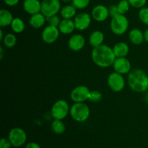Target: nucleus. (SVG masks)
<instances>
[{
  "label": "nucleus",
  "mask_w": 148,
  "mask_h": 148,
  "mask_svg": "<svg viewBox=\"0 0 148 148\" xmlns=\"http://www.w3.org/2000/svg\"><path fill=\"white\" fill-rule=\"evenodd\" d=\"M92 62L99 67L107 68L112 66L116 56L112 48L106 44H102L96 48H93L91 53Z\"/></svg>",
  "instance_id": "nucleus-1"
},
{
  "label": "nucleus",
  "mask_w": 148,
  "mask_h": 148,
  "mask_svg": "<svg viewBox=\"0 0 148 148\" xmlns=\"http://www.w3.org/2000/svg\"><path fill=\"white\" fill-rule=\"evenodd\" d=\"M127 82L130 89L136 92H145L148 90V75L140 68L132 69L128 74Z\"/></svg>",
  "instance_id": "nucleus-2"
},
{
  "label": "nucleus",
  "mask_w": 148,
  "mask_h": 148,
  "mask_svg": "<svg viewBox=\"0 0 148 148\" xmlns=\"http://www.w3.org/2000/svg\"><path fill=\"white\" fill-rule=\"evenodd\" d=\"M69 114L77 122L82 123L86 121L90 115L89 106L84 103H75L70 107Z\"/></svg>",
  "instance_id": "nucleus-3"
},
{
  "label": "nucleus",
  "mask_w": 148,
  "mask_h": 148,
  "mask_svg": "<svg viewBox=\"0 0 148 148\" xmlns=\"http://www.w3.org/2000/svg\"><path fill=\"white\" fill-rule=\"evenodd\" d=\"M111 30L116 36L124 35L129 28V20L125 14H117L111 17Z\"/></svg>",
  "instance_id": "nucleus-4"
},
{
  "label": "nucleus",
  "mask_w": 148,
  "mask_h": 148,
  "mask_svg": "<svg viewBox=\"0 0 148 148\" xmlns=\"http://www.w3.org/2000/svg\"><path fill=\"white\" fill-rule=\"evenodd\" d=\"M70 107L65 100H58L53 104L51 109V114L53 119L63 120L69 114Z\"/></svg>",
  "instance_id": "nucleus-5"
},
{
  "label": "nucleus",
  "mask_w": 148,
  "mask_h": 148,
  "mask_svg": "<svg viewBox=\"0 0 148 148\" xmlns=\"http://www.w3.org/2000/svg\"><path fill=\"white\" fill-rule=\"evenodd\" d=\"M8 139L14 147H20L24 145L27 141V134L23 129L14 127L8 134Z\"/></svg>",
  "instance_id": "nucleus-6"
},
{
  "label": "nucleus",
  "mask_w": 148,
  "mask_h": 148,
  "mask_svg": "<svg viewBox=\"0 0 148 148\" xmlns=\"http://www.w3.org/2000/svg\"><path fill=\"white\" fill-rule=\"evenodd\" d=\"M61 2L59 0H43L41 1L40 12L44 14L46 18L56 15L60 12Z\"/></svg>",
  "instance_id": "nucleus-7"
},
{
  "label": "nucleus",
  "mask_w": 148,
  "mask_h": 148,
  "mask_svg": "<svg viewBox=\"0 0 148 148\" xmlns=\"http://www.w3.org/2000/svg\"><path fill=\"white\" fill-rule=\"evenodd\" d=\"M107 84L111 90L115 92H119L124 90L126 82L123 75L114 72L108 75Z\"/></svg>",
  "instance_id": "nucleus-8"
},
{
  "label": "nucleus",
  "mask_w": 148,
  "mask_h": 148,
  "mask_svg": "<svg viewBox=\"0 0 148 148\" xmlns=\"http://www.w3.org/2000/svg\"><path fill=\"white\" fill-rule=\"evenodd\" d=\"M89 88L85 85H77L75 87L70 93V98L75 103H84L89 100Z\"/></svg>",
  "instance_id": "nucleus-9"
},
{
  "label": "nucleus",
  "mask_w": 148,
  "mask_h": 148,
  "mask_svg": "<svg viewBox=\"0 0 148 148\" xmlns=\"http://www.w3.org/2000/svg\"><path fill=\"white\" fill-rule=\"evenodd\" d=\"M60 33L59 27L48 25L42 31L41 38L44 43L47 44H51L58 40Z\"/></svg>",
  "instance_id": "nucleus-10"
},
{
  "label": "nucleus",
  "mask_w": 148,
  "mask_h": 148,
  "mask_svg": "<svg viewBox=\"0 0 148 148\" xmlns=\"http://www.w3.org/2000/svg\"><path fill=\"white\" fill-rule=\"evenodd\" d=\"M114 72L121 75H127L132 70L130 61L127 57H116L112 65Z\"/></svg>",
  "instance_id": "nucleus-11"
},
{
  "label": "nucleus",
  "mask_w": 148,
  "mask_h": 148,
  "mask_svg": "<svg viewBox=\"0 0 148 148\" xmlns=\"http://www.w3.org/2000/svg\"><path fill=\"white\" fill-rule=\"evenodd\" d=\"M92 16L87 12H80L77 14L74 19L77 30L83 31L90 27L92 22Z\"/></svg>",
  "instance_id": "nucleus-12"
},
{
  "label": "nucleus",
  "mask_w": 148,
  "mask_h": 148,
  "mask_svg": "<svg viewBox=\"0 0 148 148\" xmlns=\"http://www.w3.org/2000/svg\"><path fill=\"white\" fill-rule=\"evenodd\" d=\"M91 16L92 19L97 22H104L109 17V11L108 7L103 5L98 4L93 7L91 12Z\"/></svg>",
  "instance_id": "nucleus-13"
},
{
  "label": "nucleus",
  "mask_w": 148,
  "mask_h": 148,
  "mask_svg": "<svg viewBox=\"0 0 148 148\" xmlns=\"http://www.w3.org/2000/svg\"><path fill=\"white\" fill-rule=\"evenodd\" d=\"M85 38L81 34H74L68 40V46L73 51H79L84 48Z\"/></svg>",
  "instance_id": "nucleus-14"
},
{
  "label": "nucleus",
  "mask_w": 148,
  "mask_h": 148,
  "mask_svg": "<svg viewBox=\"0 0 148 148\" xmlns=\"http://www.w3.org/2000/svg\"><path fill=\"white\" fill-rule=\"evenodd\" d=\"M23 7L25 12L33 15L40 12L41 2L39 0H24Z\"/></svg>",
  "instance_id": "nucleus-15"
},
{
  "label": "nucleus",
  "mask_w": 148,
  "mask_h": 148,
  "mask_svg": "<svg viewBox=\"0 0 148 148\" xmlns=\"http://www.w3.org/2000/svg\"><path fill=\"white\" fill-rule=\"evenodd\" d=\"M59 30L64 35H69L76 29L75 22L72 19H63L59 25Z\"/></svg>",
  "instance_id": "nucleus-16"
},
{
  "label": "nucleus",
  "mask_w": 148,
  "mask_h": 148,
  "mask_svg": "<svg viewBox=\"0 0 148 148\" xmlns=\"http://www.w3.org/2000/svg\"><path fill=\"white\" fill-rule=\"evenodd\" d=\"M104 39L105 36L102 31L98 30H94L89 36V43L92 48H96L103 44Z\"/></svg>",
  "instance_id": "nucleus-17"
},
{
  "label": "nucleus",
  "mask_w": 148,
  "mask_h": 148,
  "mask_svg": "<svg viewBox=\"0 0 148 148\" xmlns=\"http://www.w3.org/2000/svg\"><path fill=\"white\" fill-rule=\"evenodd\" d=\"M129 38L132 43L136 46L141 45L145 40L144 32L139 28H133L129 33Z\"/></svg>",
  "instance_id": "nucleus-18"
},
{
  "label": "nucleus",
  "mask_w": 148,
  "mask_h": 148,
  "mask_svg": "<svg viewBox=\"0 0 148 148\" xmlns=\"http://www.w3.org/2000/svg\"><path fill=\"white\" fill-rule=\"evenodd\" d=\"M47 21V18L41 12L33 14L29 19V24L35 29H39L43 27Z\"/></svg>",
  "instance_id": "nucleus-19"
},
{
  "label": "nucleus",
  "mask_w": 148,
  "mask_h": 148,
  "mask_svg": "<svg viewBox=\"0 0 148 148\" xmlns=\"http://www.w3.org/2000/svg\"><path fill=\"white\" fill-rule=\"evenodd\" d=\"M113 51L116 57H127L130 52V47L125 42H119L113 46Z\"/></svg>",
  "instance_id": "nucleus-20"
},
{
  "label": "nucleus",
  "mask_w": 148,
  "mask_h": 148,
  "mask_svg": "<svg viewBox=\"0 0 148 148\" xmlns=\"http://www.w3.org/2000/svg\"><path fill=\"white\" fill-rule=\"evenodd\" d=\"M77 10L73 4H67L62 7L60 14L63 19H72L77 15Z\"/></svg>",
  "instance_id": "nucleus-21"
},
{
  "label": "nucleus",
  "mask_w": 148,
  "mask_h": 148,
  "mask_svg": "<svg viewBox=\"0 0 148 148\" xmlns=\"http://www.w3.org/2000/svg\"><path fill=\"white\" fill-rule=\"evenodd\" d=\"M13 17L12 14L9 10L5 9H1L0 10V26L1 27H7L11 25L12 22Z\"/></svg>",
  "instance_id": "nucleus-22"
},
{
  "label": "nucleus",
  "mask_w": 148,
  "mask_h": 148,
  "mask_svg": "<svg viewBox=\"0 0 148 148\" xmlns=\"http://www.w3.org/2000/svg\"><path fill=\"white\" fill-rule=\"evenodd\" d=\"M11 29L14 33H23L25 28V24L24 21L20 17H14L11 25H10Z\"/></svg>",
  "instance_id": "nucleus-23"
},
{
  "label": "nucleus",
  "mask_w": 148,
  "mask_h": 148,
  "mask_svg": "<svg viewBox=\"0 0 148 148\" xmlns=\"http://www.w3.org/2000/svg\"><path fill=\"white\" fill-rule=\"evenodd\" d=\"M52 132L56 134H62L66 130V126L62 120L53 119L51 124Z\"/></svg>",
  "instance_id": "nucleus-24"
},
{
  "label": "nucleus",
  "mask_w": 148,
  "mask_h": 148,
  "mask_svg": "<svg viewBox=\"0 0 148 148\" xmlns=\"http://www.w3.org/2000/svg\"><path fill=\"white\" fill-rule=\"evenodd\" d=\"M17 41V38H16V36L11 33H9L7 34H6L2 40V43L4 44V46H6L7 48H9V49L15 46Z\"/></svg>",
  "instance_id": "nucleus-25"
},
{
  "label": "nucleus",
  "mask_w": 148,
  "mask_h": 148,
  "mask_svg": "<svg viewBox=\"0 0 148 148\" xmlns=\"http://www.w3.org/2000/svg\"><path fill=\"white\" fill-rule=\"evenodd\" d=\"M130 4L129 3L128 0H121L117 4L118 10L119 14H125L126 13L128 12L130 8Z\"/></svg>",
  "instance_id": "nucleus-26"
},
{
  "label": "nucleus",
  "mask_w": 148,
  "mask_h": 148,
  "mask_svg": "<svg viewBox=\"0 0 148 148\" xmlns=\"http://www.w3.org/2000/svg\"><path fill=\"white\" fill-rule=\"evenodd\" d=\"M138 17L140 21L145 25L148 26V7H144L140 10Z\"/></svg>",
  "instance_id": "nucleus-27"
},
{
  "label": "nucleus",
  "mask_w": 148,
  "mask_h": 148,
  "mask_svg": "<svg viewBox=\"0 0 148 148\" xmlns=\"http://www.w3.org/2000/svg\"><path fill=\"white\" fill-rule=\"evenodd\" d=\"M103 94L100 91L94 90H90L89 96V101L92 103H98L102 100Z\"/></svg>",
  "instance_id": "nucleus-28"
},
{
  "label": "nucleus",
  "mask_w": 148,
  "mask_h": 148,
  "mask_svg": "<svg viewBox=\"0 0 148 148\" xmlns=\"http://www.w3.org/2000/svg\"><path fill=\"white\" fill-rule=\"evenodd\" d=\"M90 1V0H72V4L78 10H83L89 5Z\"/></svg>",
  "instance_id": "nucleus-29"
},
{
  "label": "nucleus",
  "mask_w": 148,
  "mask_h": 148,
  "mask_svg": "<svg viewBox=\"0 0 148 148\" xmlns=\"http://www.w3.org/2000/svg\"><path fill=\"white\" fill-rule=\"evenodd\" d=\"M48 23H49V25L54 26V27H59V24H60L62 20L60 19V17L56 14V15L51 16L50 17H48L47 18Z\"/></svg>",
  "instance_id": "nucleus-30"
},
{
  "label": "nucleus",
  "mask_w": 148,
  "mask_h": 148,
  "mask_svg": "<svg viewBox=\"0 0 148 148\" xmlns=\"http://www.w3.org/2000/svg\"><path fill=\"white\" fill-rule=\"evenodd\" d=\"M128 1L132 7L139 9L144 7L147 3V0H128Z\"/></svg>",
  "instance_id": "nucleus-31"
},
{
  "label": "nucleus",
  "mask_w": 148,
  "mask_h": 148,
  "mask_svg": "<svg viewBox=\"0 0 148 148\" xmlns=\"http://www.w3.org/2000/svg\"><path fill=\"white\" fill-rule=\"evenodd\" d=\"M12 147L11 142L8 138L2 137L0 140V148H11Z\"/></svg>",
  "instance_id": "nucleus-32"
},
{
  "label": "nucleus",
  "mask_w": 148,
  "mask_h": 148,
  "mask_svg": "<svg viewBox=\"0 0 148 148\" xmlns=\"http://www.w3.org/2000/svg\"><path fill=\"white\" fill-rule=\"evenodd\" d=\"M108 11H109V15L110 17H113L114 16L117 15V14H119V12L118 7H117V4L115 5V4H113V5H111L109 7H108Z\"/></svg>",
  "instance_id": "nucleus-33"
},
{
  "label": "nucleus",
  "mask_w": 148,
  "mask_h": 148,
  "mask_svg": "<svg viewBox=\"0 0 148 148\" xmlns=\"http://www.w3.org/2000/svg\"><path fill=\"white\" fill-rule=\"evenodd\" d=\"M20 0H4V2L10 7H14L19 3Z\"/></svg>",
  "instance_id": "nucleus-34"
},
{
  "label": "nucleus",
  "mask_w": 148,
  "mask_h": 148,
  "mask_svg": "<svg viewBox=\"0 0 148 148\" xmlns=\"http://www.w3.org/2000/svg\"><path fill=\"white\" fill-rule=\"evenodd\" d=\"M25 148H41L40 146L39 145V144H38L37 143H35V142H30V143H27L25 147Z\"/></svg>",
  "instance_id": "nucleus-35"
},
{
  "label": "nucleus",
  "mask_w": 148,
  "mask_h": 148,
  "mask_svg": "<svg viewBox=\"0 0 148 148\" xmlns=\"http://www.w3.org/2000/svg\"><path fill=\"white\" fill-rule=\"evenodd\" d=\"M144 36H145V40L148 43V28L146 29L145 31L144 32Z\"/></svg>",
  "instance_id": "nucleus-36"
},
{
  "label": "nucleus",
  "mask_w": 148,
  "mask_h": 148,
  "mask_svg": "<svg viewBox=\"0 0 148 148\" xmlns=\"http://www.w3.org/2000/svg\"><path fill=\"white\" fill-rule=\"evenodd\" d=\"M4 33H3V31H2V30H0V40H1V41H2V40H3V38H4Z\"/></svg>",
  "instance_id": "nucleus-37"
},
{
  "label": "nucleus",
  "mask_w": 148,
  "mask_h": 148,
  "mask_svg": "<svg viewBox=\"0 0 148 148\" xmlns=\"http://www.w3.org/2000/svg\"><path fill=\"white\" fill-rule=\"evenodd\" d=\"M0 52H1V55H0V58H1V59H2V58H3V49H2V47L0 48Z\"/></svg>",
  "instance_id": "nucleus-38"
},
{
  "label": "nucleus",
  "mask_w": 148,
  "mask_h": 148,
  "mask_svg": "<svg viewBox=\"0 0 148 148\" xmlns=\"http://www.w3.org/2000/svg\"><path fill=\"white\" fill-rule=\"evenodd\" d=\"M62 1L64 3H69V2H72V0H62Z\"/></svg>",
  "instance_id": "nucleus-39"
},
{
  "label": "nucleus",
  "mask_w": 148,
  "mask_h": 148,
  "mask_svg": "<svg viewBox=\"0 0 148 148\" xmlns=\"http://www.w3.org/2000/svg\"><path fill=\"white\" fill-rule=\"evenodd\" d=\"M146 97H147V98H147V102H148V94H147V96H146Z\"/></svg>",
  "instance_id": "nucleus-40"
}]
</instances>
